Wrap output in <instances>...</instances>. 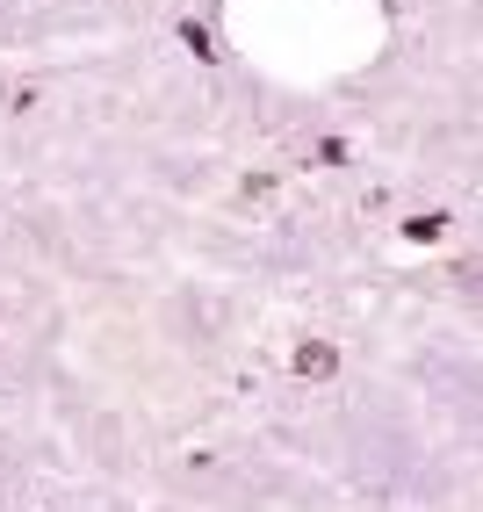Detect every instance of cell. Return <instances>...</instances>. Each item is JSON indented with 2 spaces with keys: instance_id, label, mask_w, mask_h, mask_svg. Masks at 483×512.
Listing matches in <instances>:
<instances>
[{
  "instance_id": "cell-3",
  "label": "cell",
  "mask_w": 483,
  "mask_h": 512,
  "mask_svg": "<svg viewBox=\"0 0 483 512\" xmlns=\"http://www.w3.org/2000/svg\"><path fill=\"white\" fill-rule=\"evenodd\" d=\"M455 282H462V289H469V296H483V253H476V260H462V267H455Z\"/></svg>"
},
{
  "instance_id": "cell-2",
  "label": "cell",
  "mask_w": 483,
  "mask_h": 512,
  "mask_svg": "<svg viewBox=\"0 0 483 512\" xmlns=\"http://www.w3.org/2000/svg\"><path fill=\"white\" fill-rule=\"evenodd\" d=\"M181 44H188L195 58H217V37H210V29H202V22H181Z\"/></svg>"
},
{
  "instance_id": "cell-1",
  "label": "cell",
  "mask_w": 483,
  "mask_h": 512,
  "mask_svg": "<svg viewBox=\"0 0 483 512\" xmlns=\"http://www.w3.org/2000/svg\"><path fill=\"white\" fill-rule=\"evenodd\" d=\"M289 368L303 375V383H325V375H339V347L332 339H303V347L289 354Z\"/></svg>"
},
{
  "instance_id": "cell-4",
  "label": "cell",
  "mask_w": 483,
  "mask_h": 512,
  "mask_svg": "<svg viewBox=\"0 0 483 512\" xmlns=\"http://www.w3.org/2000/svg\"><path fill=\"white\" fill-rule=\"evenodd\" d=\"M404 231H411V238H440V231H447V217H411Z\"/></svg>"
}]
</instances>
